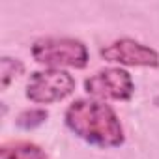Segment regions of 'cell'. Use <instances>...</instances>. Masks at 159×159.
<instances>
[{
    "label": "cell",
    "instance_id": "cell-4",
    "mask_svg": "<svg viewBox=\"0 0 159 159\" xmlns=\"http://www.w3.org/2000/svg\"><path fill=\"white\" fill-rule=\"evenodd\" d=\"M84 90L99 101H127L135 92V83L125 69L105 67L86 79Z\"/></svg>",
    "mask_w": 159,
    "mask_h": 159
},
{
    "label": "cell",
    "instance_id": "cell-3",
    "mask_svg": "<svg viewBox=\"0 0 159 159\" xmlns=\"http://www.w3.org/2000/svg\"><path fill=\"white\" fill-rule=\"evenodd\" d=\"M75 90V79L66 69H39L28 77L26 98L38 105H52L69 98Z\"/></svg>",
    "mask_w": 159,
    "mask_h": 159
},
{
    "label": "cell",
    "instance_id": "cell-5",
    "mask_svg": "<svg viewBox=\"0 0 159 159\" xmlns=\"http://www.w3.org/2000/svg\"><path fill=\"white\" fill-rule=\"evenodd\" d=\"M101 58L129 67H159V52L131 38H122L101 49Z\"/></svg>",
    "mask_w": 159,
    "mask_h": 159
},
{
    "label": "cell",
    "instance_id": "cell-8",
    "mask_svg": "<svg viewBox=\"0 0 159 159\" xmlns=\"http://www.w3.org/2000/svg\"><path fill=\"white\" fill-rule=\"evenodd\" d=\"M47 118H49V112L45 109H26L17 116L15 125L23 131H32V129L39 127L41 124H45Z\"/></svg>",
    "mask_w": 159,
    "mask_h": 159
},
{
    "label": "cell",
    "instance_id": "cell-7",
    "mask_svg": "<svg viewBox=\"0 0 159 159\" xmlns=\"http://www.w3.org/2000/svg\"><path fill=\"white\" fill-rule=\"evenodd\" d=\"M25 73V64L19 58L4 56L0 60V79H2V90H6L19 75Z\"/></svg>",
    "mask_w": 159,
    "mask_h": 159
},
{
    "label": "cell",
    "instance_id": "cell-6",
    "mask_svg": "<svg viewBox=\"0 0 159 159\" xmlns=\"http://www.w3.org/2000/svg\"><path fill=\"white\" fill-rule=\"evenodd\" d=\"M0 159H49V157L41 146L28 140H17L2 146Z\"/></svg>",
    "mask_w": 159,
    "mask_h": 159
},
{
    "label": "cell",
    "instance_id": "cell-1",
    "mask_svg": "<svg viewBox=\"0 0 159 159\" xmlns=\"http://www.w3.org/2000/svg\"><path fill=\"white\" fill-rule=\"evenodd\" d=\"M64 122L75 137L98 148H118L125 140L118 114L99 99L73 101L64 112Z\"/></svg>",
    "mask_w": 159,
    "mask_h": 159
},
{
    "label": "cell",
    "instance_id": "cell-2",
    "mask_svg": "<svg viewBox=\"0 0 159 159\" xmlns=\"http://www.w3.org/2000/svg\"><path fill=\"white\" fill-rule=\"evenodd\" d=\"M32 56L38 64L51 69H83L88 64V49L75 38H39L32 45Z\"/></svg>",
    "mask_w": 159,
    "mask_h": 159
}]
</instances>
